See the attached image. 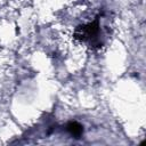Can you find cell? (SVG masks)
I'll return each mask as SVG.
<instances>
[{
  "label": "cell",
  "mask_w": 146,
  "mask_h": 146,
  "mask_svg": "<svg viewBox=\"0 0 146 146\" xmlns=\"http://www.w3.org/2000/svg\"><path fill=\"white\" fill-rule=\"evenodd\" d=\"M66 130H67V132L72 136V137H74V138H80L81 136H82V133H83V127L79 123V122H76V121H71V122H68L67 124H66Z\"/></svg>",
  "instance_id": "7a4b0ae2"
},
{
  "label": "cell",
  "mask_w": 146,
  "mask_h": 146,
  "mask_svg": "<svg viewBox=\"0 0 146 146\" xmlns=\"http://www.w3.org/2000/svg\"><path fill=\"white\" fill-rule=\"evenodd\" d=\"M99 33V17H96V19L87 25H80L75 29L73 36L76 40L86 41L90 39H95Z\"/></svg>",
  "instance_id": "6da1fadb"
}]
</instances>
